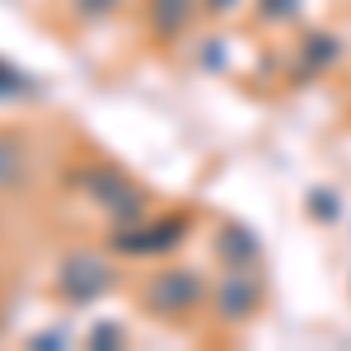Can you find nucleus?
Instances as JSON below:
<instances>
[{
  "instance_id": "nucleus-1",
  "label": "nucleus",
  "mask_w": 351,
  "mask_h": 351,
  "mask_svg": "<svg viewBox=\"0 0 351 351\" xmlns=\"http://www.w3.org/2000/svg\"><path fill=\"white\" fill-rule=\"evenodd\" d=\"M202 300H206V276L197 267H164V271H155V276L145 281V291H141L145 314H155V319H183Z\"/></svg>"
},
{
  "instance_id": "nucleus-2",
  "label": "nucleus",
  "mask_w": 351,
  "mask_h": 351,
  "mask_svg": "<svg viewBox=\"0 0 351 351\" xmlns=\"http://www.w3.org/2000/svg\"><path fill=\"white\" fill-rule=\"evenodd\" d=\"M71 178H75V188L89 192V202H94V206H104V211H108L117 225H132V220H141V211H145V192L136 188L127 173L108 169V164L75 169Z\"/></svg>"
},
{
  "instance_id": "nucleus-3",
  "label": "nucleus",
  "mask_w": 351,
  "mask_h": 351,
  "mask_svg": "<svg viewBox=\"0 0 351 351\" xmlns=\"http://www.w3.org/2000/svg\"><path fill=\"white\" fill-rule=\"evenodd\" d=\"M108 286H112V263L99 258V253H71L61 263V271H56V291L71 304H89V300L104 295Z\"/></svg>"
},
{
  "instance_id": "nucleus-4",
  "label": "nucleus",
  "mask_w": 351,
  "mask_h": 351,
  "mask_svg": "<svg viewBox=\"0 0 351 351\" xmlns=\"http://www.w3.org/2000/svg\"><path fill=\"white\" fill-rule=\"evenodd\" d=\"M258 304H263V281H258L248 267L230 263L225 281L216 286V314L225 319V324H243V319L258 314Z\"/></svg>"
},
{
  "instance_id": "nucleus-5",
  "label": "nucleus",
  "mask_w": 351,
  "mask_h": 351,
  "mask_svg": "<svg viewBox=\"0 0 351 351\" xmlns=\"http://www.w3.org/2000/svg\"><path fill=\"white\" fill-rule=\"evenodd\" d=\"M192 220L188 216H164L155 225H141V230H122V234H112V248H122V253H164V248H173V243H183V230H188Z\"/></svg>"
},
{
  "instance_id": "nucleus-6",
  "label": "nucleus",
  "mask_w": 351,
  "mask_h": 351,
  "mask_svg": "<svg viewBox=\"0 0 351 351\" xmlns=\"http://www.w3.org/2000/svg\"><path fill=\"white\" fill-rule=\"evenodd\" d=\"M145 19L160 38H178L192 19V0H145Z\"/></svg>"
},
{
  "instance_id": "nucleus-7",
  "label": "nucleus",
  "mask_w": 351,
  "mask_h": 351,
  "mask_svg": "<svg viewBox=\"0 0 351 351\" xmlns=\"http://www.w3.org/2000/svg\"><path fill=\"white\" fill-rule=\"evenodd\" d=\"M24 145L19 141H10V136H0V192H14L19 183H24Z\"/></svg>"
},
{
  "instance_id": "nucleus-8",
  "label": "nucleus",
  "mask_w": 351,
  "mask_h": 351,
  "mask_svg": "<svg viewBox=\"0 0 351 351\" xmlns=\"http://www.w3.org/2000/svg\"><path fill=\"white\" fill-rule=\"evenodd\" d=\"M220 253H225V258H230V253H239V258H253V253H258V243L243 239V230H230V225H225V230H220Z\"/></svg>"
},
{
  "instance_id": "nucleus-9",
  "label": "nucleus",
  "mask_w": 351,
  "mask_h": 351,
  "mask_svg": "<svg viewBox=\"0 0 351 351\" xmlns=\"http://www.w3.org/2000/svg\"><path fill=\"white\" fill-rule=\"evenodd\" d=\"M112 10H117V0H75V14H84V19H104Z\"/></svg>"
},
{
  "instance_id": "nucleus-10",
  "label": "nucleus",
  "mask_w": 351,
  "mask_h": 351,
  "mask_svg": "<svg viewBox=\"0 0 351 351\" xmlns=\"http://www.w3.org/2000/svg\"><path fill=\"white\" fill-rule=\"evenodd\" d=\"M89 342H94V347H104V342H122V328H117V324H99L94 332H89Z\"/></svg>"
},
{
  "instance_id": "nucleus-11",
  "label": "nucleus",
  "mask_w": 351,
  "mask_h": 351,
  "mask_svg": "<svg viewBox=\"0 0 351 351\" xmlns=\"http://www.w3.org/2000/svg\"><path fill=\"white\" fill-rule=\"evenodd\" d=\"M295 10V0H263V19H286Z\"/></svg>"
},
{
  "instance_id": "nucleus-12",
  "label": "nucleus",
  "mask_w": 351,
  "mask_h": 351,
  "mask_svg": "<svg viewBox=\"0 0 351 351\" xmlns=\"http://www.w3.org/2000/svg\"><path fill=\"white\" fill-rule=\"evenodd\" d=\"M19 89H24V80H19L10 66H0V99H5V94H19Z\"/></svg>"
},
{
  "instance_id": "nucleus-13",
  "label": "nucleus",
  "mask_w": 351,
  "mask_h": 351,
  "mask_svg": "<svg viewBox=\"0 0 351 351\" xmlns=\"http://www.w3.org/2000/svg\"><path fill=\"white\" fill-rule=\"evenodd\" d=\"M230 5H234V0H206V10H211V14H225Z\"/></svg>"
}]
</instances>
